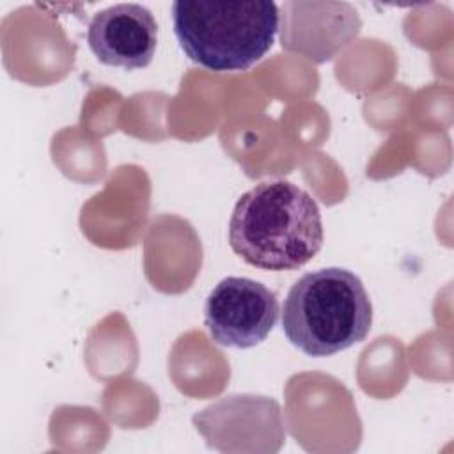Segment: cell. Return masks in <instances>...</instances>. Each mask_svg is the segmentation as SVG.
Returning <instances> with one entry per match:
<instances>
[{"label":"cell","instance_id":"cell-1","mask_svg":"<svg viewBox=\"0 0 454 454\" xmlns=\"http://www.w3.org/2000/svg\"><path fill=\"white\" fill-rule=\"evenodd\" d=\"M229 245L248 264L291 271L323 247V220L312 195L284 179L245 192L229 220Z\"/></svg>","mask_w":454,"mask_h":454},{"label":"cell","instance_id":"cell-2","mask_svg":"<svg viewBox=\"0 0 454 454\" xmlns=\"http://www.w3.org/2000/svg\"><path fill=\"white\" fill-rule=\"evenodd\" d=\"M372 325V305L358 275L321 268L300 277L282 305L287 340L310 356H330L362 342Z\"/></svg>","mask_w":454,"mask_h":454},{"label":"cell","instance_id":"cell-3","mask_svg":"<svg viewBox=\"0 0 454 454\" xmlns=\"http://www.w3.org/2000/svg\"><path fill=\"white\" fill-rule=\"evenodd\" d=\"M273 2H200L172 4L174 34L195 64L211 71H245L273 46L278 30Z\"/></svg>","mask_w":454,"mask_h":454},{"label":"cell","instance_id":"cell-4","mask_svg":"<svg viewBox=\"0 0 454 454\" xmlns=\"http://www.w3.org/2000/svg\"><path fill=\"white\" fill-rule=\"evenodd\" d=\"M277 319V294L247 277L220 280L204 303V325L211 339L227 348L247 349L261 344Z\"/></svg>","mask_w":454,"mask_h":454},{"label":"cell","instance_id":"cell-5","mask_svg":"<svg viewBox=\"0 0 454 454\" xmlns=\"http://www.w3.org/2000/svg\"><path fill=\"white\" fill-rule=\"evenodd\" d=\"M280 44L321 64L353 41L362 20L346 2H287L282 7Z\"/></svg>","mask_w":454,"mask_h":454},{"label":"cell","instance_id":"cell-6","mask_svg":"<svg viewBox=\"0 0 454 454\" xmlns=\"http://www.w3.org/2000/svg\"><path fill=\"white\" fill-rule=\"evenodd\" d=\"M87 43L96 59L106 66L142 69L154 57L158 25L142 4H115L92 16Z\"/></svg>","mask_w":454,"mask_h":454}]
</instances>
